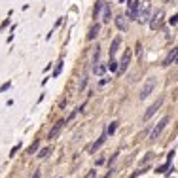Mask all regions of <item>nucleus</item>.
<instances>
[{
	"label": "nucleus",
	"mask_w": 178,
	"mask_h": 178,
	"mask_svg": "<svg viewBox=\"0 0 178 178\" xmlns=\"http://www.w3.org/2000/svg\"><path fill=\"white\" fill-rule=\"evenodd\" d=\"M138 8H140V4L137 2V0H129V17L131 19H137L138 17Z\"/></svg>",
	"instance_id": "nucleus-7"
},
{
	"label": "nucleus",
	"mask_w": 178,
	"mask_h": 178,
	"mask_svg": "<svg viewBox=\"0 0 178 178\" xmlns=\"http://www.w3.org/2000/svg\"><path fill=\"white\" fill-rule=\"evenodd\" d=\"M108 66L106 65H101V63H93V74H97V76H102L104 72H106Z\"/></svg>",
	"instance_id": "nucleus-11"
},
{
	"label": "nucleus",
	"mask_w": 178,
	"mask_h": 178,
	"mask_svg": "<svg viewBox=\"0 0 178 178\" xmlns=\"http://www.w3.org/2000/svg\"><path fill=\"white\" fill-rule=\"evenodd\" d=\"M163 15H165V13H163V10H159V12L155 13V17L152 19V23H150V29H152V30H155V29H159V27H161V21H163Z\"/></svg>",
	"instance_id": "nucleus-6"
},
{
	"label": "nucleus",
	"mask_w": 178,
	"mask_h": 178,
	"mask_svg": "<svg viewBox=\"0 0 178 178\" xmlns=\"http://www.w3.org/2000/svg\"><path fill=\"white\" fill-rule=\"evenodd\" d=\"M129 63H131V51H125V55L121 57V61H119V66H118V72H119V74H123V72L127 70Z\"/></svg>",
	"instance_id": "nucleus-5"
},
{
	"label": "nucleus",
	"mask_w": 178,
	"mask_h": 178,
	"mask_svg": "<svg viewBox=\"0 0 178 178\" xmlns=\"http://www.w3.org/2000/svg\"><path fill=\"white\" fill-rule=\"evenodd\" d=\"M150 12H152L150 2H142V8H140V13H138L137 21H140V23H146V21H148V17H150Z\"/></svg>",
	"instance_id": "nucleus-3"
},
{
	"label": "nucleus",
	"mask_w": 178,
	"mask_h": 178,
	"mask_svg": "<svg viewBox=\"0 0 178 178\" xmlns=\"http://www.w3.org/2000/svg\"><path fill=\"white\" fill-rule=\"evenodd\" d=\"M116 27L119 30H127V21H123V17H116Z\"/></svg>",
	"instance_id": "nucleus-15"
},
{
	"label": "nucleus",
	"mask_w": 178,
	"mask_h": 178,
	"mask_svg": "<svg viewBox=\"0 0 178 178\" xmlns=\"http://www.w3.org/2000/svg\"><path fill=\"white\" fill-rule=\"evenodd\" d=\"M154 89H155V78H148V80L144 82L142 89H140V99H142V101H144V99H148Z\"/></svg>",
	"instance_id": "nucleus-1"
},
{
	"label": "nucleus",
	"mask_w": 178,
	"mask_h": 178,
	"mask_svg": "<svg viewBox=\"0 0 178 178\" xmlns=\"http://www.w3.org/2000/svg\"><path fill=\"white\" fill-rule=\"evenodd\" d=\"M85 83H87V78H82V82H80V91H82V89H85Z\"/></svg>",
	"instance_id": "nucleus-21"
},
{
	"label": "nucleus",
	"mask_w": 178,
	"mask_h": 178,
	"mask_svg": "<svg viewBox=\"0 0 178 178\" xmlns=\"http://www.w3.org/2000/svg\"><path fill=\"white\" fill-rule=\"evenodd\" d=\"M116 129H118V121H112L108 125V129H106V135H114L116 133Z\"/></svg>",
	"instance_id": "nucleus-17"
},
{
	"label": "nucleus",
	"mask_w": 178,
	"mask_h": 178,
	"mask_svg": "<svg viewBox=\"0 0 178 178\" xmlns=\"http://www.w3.org/2000/svg\"><path fill=\"white\" fill-rule=\"evenodd\" d=\"M48 154H49V148H42V150L38 152V157H40V159H44Z\"/></svg>",
	"instance_id": "nucleus-18"
},
{
	"label": "nucleus",
	"mask_w": 178,
	"mask_h": 178,
	"mask_svg": "<svg viewBox=\"0 0 178 178\" xmlns=\"http://www.w3.org/2000/svg\"><path fill=\"white\" fill-rule=\"evenodd\" d=\"M85 178H95V171H89L85 174Z\"/></svg>",
	"instance_id": "nucleus-23"
},
{
	"label": "nucleus",
	"mask_w": 178,
	"mask_h": 178,
	"mask_svg": "<svg viewBox=\"0 0 178 178\" xmlns=\"http://www.w3.org/2000/svg\"><path fill=\"white\" fill-rule=\"evenodd\" d=\"M102 4H104V0H97L95 10H93V17L95 19H99V13H101V10H102Z\"/></svg>",
	"instance_id": "nucleus-14"
},
{
	"label": "nucleus",
	"mask_w": 178,
	"mask_h": 178,
	"mask_svg": "<svg viewBox=\"0 0 178 178\" xmlns=\"http://www.w3.org/2000/svg\"><path fill=\"white\" fill-rule=\"evenodd\" d=\"M119 44H121V38H114V42H112V48H110V57H114L116 55V51H118V48H119Z\"/></svg>",
	"instance_id": "nucleus-13"
},
{
	"label": "nucleus",
	"mask_w": 178,
	"mask_h": 178,
	"mask_svg": "<svg viewBox=\"0 0 178 178\" xmlns=\"http://www.w3.org/2000/svg\"><path fill=\"white\" fill-rule=\"evenodd\" d=\"M161 104H163V99H157V101H155L154 104H152V106H150L148 110H146V112H144V121H148V119H150L152 116H154V114H155V112H157V110H159V106H161Z\"/></svg>",
	"instance_id": "nucleus-4"
},
{
	"label": "nucleus",
	"mask_w": 178,
	"mask_h": 178,
	"mask_svg": "<svg viewBox=\"0 0 178 178\" xmlns=\"http://www.w3.org/2000/svg\"><path fill=\"white\" fill-rule=\"evenodd\" d=\"M36 148H38V142H34V144L29 148V154H34V150H36Z\"/></svg>",
	"instance_id": "nucleus-22"
},
{
	"label": "nucleus",
	"mask_w": 178,
	"mask_h": 178,
	"mask_svg": "<svg viewBox=\"0 0 178 178\" xmlns=\"http://www.w3.org/2000/svg\"><path fill=\"white\" fill-rule=\"evenodd\" d=\"M176 23H178V15H174V17L171 19V25H176Z\"/></svg>",
	"instance_id": "nucleus-24"
},
{
	"label": "nucleus",
	"mask_w": 178,
	"mask_h": 178,
	"mask_svg": "<svg viewBox=\"0 0 178 178\" xmlns=\"http://www.w3.org/2000/svg\"><path fill=\"white\" fill-rule=\"evenodd\" d=\"M99 55H101V51H99V48H95V53H93V63H99Z\"/></svg>",
	"instance_id": "nucleus-20"
},
{
	"label": "nucleus",
	"mask_w": 178,
	"mask_h": 178,
	"mask_svg": "<svg viewBox=\"0 0 178 178\" xmlns=\"http://www.w3.org/2000/svg\"><path fill=\"white\" fill-rule=\"evenodd\" d=\"M99 30H101V27H99V25L91 27V30H89V34H87V38H89V40H95V36L99 34Z\"/></svg>",
	"instance_id": "nucleus-16"
},
{
	"label": "nucleus",
	"mask_w": 178,
	"mask_h": 178,
	"mask_svg": "<svg viewBox=\"0 0 178 178\" xmlns=\"http://www.w3.org/2000/svg\"><path fill=\"white\" fill-rule=\"evenodd\" d=\"M110 19H112L110 4H102V21H104V23H110Z\"/></svg>",
	"instance_id": "nucleus-10"
},
{
	"label": "nucleus",
	"mask_w": 178,
	"mask_h": 178,
	"mask_svg": "<svg viewBox=\"0 0 178 178\" xmlns=\"http://www.w3.org/2000/svg\"><path fill=\"white\" fill-rule=\"evenodd\" d=\"M32 178H40V172H36V174H34Z\"/></svg>",
	"instance_id": "nucleus-25"
},
{
	"label": "nucleus",
	"mask_w": 178,
	"mask_h": 178,
	"mask_svg": "<svg viewBox=\"0 0 178 178\" xmlns=\"http://www.w3.org/2000/svg\"><path fill=\"white\" fill-rule=\"evenodd\" d=\"M63 127H65V121H57V123L53 125V129L49 131V140H53L57 135L61 133V129H63Z\"/></svg>",
	"instance_id": "nucleus-8"
},
{
	"label": "nucleus",
	"mask_w": 178,
	"mask_h": 178,
	"mask_svg": "<svg viewBox=\"0 0 178 178\" xmlns=\"http://www.w3.org/2000/svg\"><path fill=\"white\" fill-rule=\"evenodd\" d=\"M108 68H110V70H114V72H118V63H116V61H110Z\"/></svg>",
	"instance_id": "nucleus-19"
},
{
	"label": "nucleus",
	"mask_w": 178,
	"mask_h": 178,
	"mask_svg": "<svg viewBox=\"0 0 178 178\" xmlns=\"http://www.w3.org/2000/svg\"><path fill=\"white\" fill-rule=\"evenodd\" d=\"M167 123H169V116H165V118L161 119V121H159L157 125H155L154 129H152V133H150V138H152V140H155V138H157L159 135L163 133V129L167 127Z\"/></svg>",
	"instance_id": "nucleus-2"
},
{
	"label": "nucleus",
	"mask_w": 178,
	"mask_h": 178,
	"mask_svg": "<svg viewBox=\"0 0 178 178\" xmlns=\"http://www.w3.org/2000/svg\"><path fill=\"white\" fill-rule=\"evenodd\" d=\"M106 137H108V135H106V133H102V137H101V138H99V140H97L95 144L91 146V152H97L99 148H101V146H102L104 142H106Z\"/></svg>",
	"instance_id": "nucleus-12"
},
{
	"label": "nucleus",
	"mask_w": 178,
	"mask_h": 178,
	"mask_svg": "<svg viewBox=\"0 0 178 178\" xmlns=\"http://www.w3.org/2000/svg\"><path fill=\"white\" fill-rule=\"evenodd\" d=\"M174 63H178V57H176V59H174Z\"/></svg>",
	"instance_id": "nucleus-26"
},
{
	"label": "nucleus",
	"mask_w": 178,
	"mask_h": 178,
	"mask_svg": "<svg viewBox=\"0 0 178 178\" xmlns=\"http://www.w3.org/2000/svg\"><path fill=\"white\" fill-rule=\"evenodd\" d=\"M178 57V48H174V49H171V53L167 55V59L163 61V66H169V65H172L174 63V59Z\"/></svg>",
	"instance_id": "nucleus-9"
}]
</instances>
